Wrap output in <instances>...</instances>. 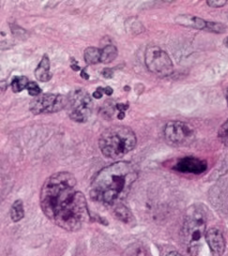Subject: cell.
I'll return each mask as SVG.
<instances>
[{
    "label": "cell",
    "mask_w": 228,
    "mask_h": 256,
    "mask_svg": "<svg viewBox=\"0 0 228 256\" xmlns=\"http://www.w3.org/2000/svg\"><path fill=\"white\" fill-rule=\"evenodd\" d=\"M40 208L54 224L68 232L80 230L90 216L84 194L72 174L60 172L46 180L40 190Z\"/></svg>",
    "instance_id": "cell-1"
},
{
    "label": "cell",
    "mask_w": 228,
    "mask_h": 256,
    "mask_svg": "<svg viewBox=\"0 0 228 256\" xmlns=\"http://www.w3.org/2000/svg\"><path fill=\"white\" fill-rule=\"evenodd\" d=\"M138 176L130 162H116L102 168L93 178L90 190L92 200L104 204H114L128 194Z\"/></svg>",
    "instance_id": "cell-2"
},
{
    "label": "cell",
    "mask_w": 228,
    "mask_h": 256,
    "mask_svg": "<svg viewBox=\"0 0 228 256\" xmlns=\"http://www.w3.org/2000/svg\"><path fill=\"white\" fill-rule=\"evenodd\" d=\"M134 132L127 126L114 125L107 128L100 136V152L109 158H120L136 146Z\"/></svg>",
    "instance_id": "cell-3"
},
{
    "label": "cell",
    "mask_w": 228,
    "mask_h": 256,
    "mask_svg": "<svg viewBox=\"0 0 228 256\" xmlns=\"http://www.w3.org/2000/svg\"><path fill=\"white\" fill-rule=\"evenodd\" d=\"M205 212L199 206H192L187 211L183 222L182 236L187 252L192 256H198L202 240L206 236Z\"/></svg>",
    "instance_id": "cell-4"
},
{
    "label": "cell",
    "mask_w": 228,
    "mask_h": 256,
    "mask_svg": "<svg viewBox=\"0 0 228 256\" xmlns=\"http://www.w3.org/2000/svg\"><path fill=\"white\" fill-rule=\"evenodd\" d=\"M166 143L172 146H187L196 139V130L187 122L169 121L164 130Z\"/></svg>",
    "instance_id": "cell-5"
},
{
    "label": "cell",
    "mask_w": 228,
    "mask_h": 256,
    "mask_svg": "<svg viewBox=\"0 0 228 256\" xmlns=\"http://www.w3.org/2000/svg\"><path fill=\"white\" fill-rule=\"evenodd\" d=\"M93 102L90 95L84 90H76L68 97V116L72 120L83 123L92 114Z\"/></svg>",
    "instance_id": "cell-6"
},
{
    "label": "cell",
    "mask_w": 228,
    "mask_h": 256,
    "mask_svg": "<svg viewBox=\"0 0 228 256\" xmlns=\"http://www.w3.org/2000/svg\"><path fill=\"white\" fill-rule=\"evenodd\" d=\"M144 62L148 70L159 77H168L174 72V65L170 56L158 46H148L146 48Z\"/></svg>",
    "instance_id": "cell-7"
},
{
    "label": "cell",
    "mask_w": 228,
    "mask_h": 256,
    "mask_svg": "<svg viewBox=\"0 0 228 256\" xmlns=\"http://www.w3.org/2000/svg\"><path fill=\"white\" fill-rule=\"evenodd\" d=\"M68 97L60 94H42L30 102V109L34 114H52L67 108Z\"/></svg>",
    "instance_id": "cell-8"
},
{
    "label": "cell",
    "mask_w": 228,
    "mask_h": 256,
    "mask_svg": "<svg viewBox=\"0 0 228 256\" xmlns=\"http://www.w3.org/2000/svg\"><path fill=\"white\" fill-rule=\"evenodd\" d=\"M208 164L206 160L196 157H184L180 158L175 166L174 170L184 174H200L206 171Z\"/></svg>",
    "instance_id": "cell-9"
},
{
    "label": "cell",
    "mask_w": 228,
    "mask_h": 256,
    "mask_svg": "<svg viewBox=\"0 0 228 256\" xmlns=\"http://www.w3.org/2000/svg\"><path fill=\"white\" fill-rule=\"evenodd\" d=\"M205 240L214 256H222L224 254L226 250V240L219 229H208L206 232Z\"/></svg>",
    "instance_id": "cell-10"
},
{
    "label": "cell",
    "mask_w": 228,
    "mask_h": 256,
    "mask_svg": "<svg viewBox=\"0 0 228 256\" xmlns=\"http://www.w3.org/2000/svg\"><path fill=\"white\" fill-rule=\"evenodd\" d=\"M175 22L178 24H180L186 28H192L199 30H206L208 21H206L198 16L182 14V16H176Z\"/></svg>",
    "instance_id": "cell-11"
},
{
    "label": "cell",
    "mask_w": 228,
    "mask_h": 256,
    "mask_svg": "<svg viewBox=\"0 0 228 256\" xmlns=\"http://www.w3.org/2000/svg\"><path fill=\"white\" fill-rule=\"evenodd\" d=\"M50 60L47 54H44L38 63L37 68L35 70V77L40 82H48L52 78V74L50 70Z\"/></svg>",
    "instance_id": "cell-12"
},
{
    "label": "cell",
    "mask_w": 228,
    "mask_h": 256,
    "mask_svg": "<svg viewBox=\"0 0 228 256\" xmlns=\"http://www.w3.org/2000/svg\"><path fill=\"white\" fill-rule=\"evenodd\" d=\"M100 56H102V49H99L97 47H88L84 50V61L88 65L98 64L100 62Z\"/></svg>",
    "instance_id": "cell-13"
},
{
    "label": "cell",
    "mask_w": 228,
    "mask_h": 256,
    "mask_svg": "<svg viewBox=\"0 0 228 256\" xmlns=\"http://www.w3.org/2000/svg\"><path fill=\"white\" fill-rule=\"evenodd\" d=\"M118 56V49L116 47L112 44H109L102 49V56H100V62L107 64L116 60Z\"/></svg>",
    "instance_id": "cell-14"
},
{
    "label": "cell",
    "mask_w": 228,
    "mask_h": 256,
    "mask_svg": "<svg viewBox=\"0 0 228 256\" xmlns=\"http://www.w3.org/2000/svg\"><path fill=\"white\" fill-rule=\"evenodd\" d=\"M24 216V204L22 200H16L12 204L10 208V218L12 222H20Z\"/></svg>",
    "instance_id": "cell-15"
},
{
    "label": "cell",
    "mask_w": 228,
    "mask_h": 256,
    "mask_svg": "<svg viewBox=\"0 0 228 256\" xmlns=\"http://www.w3.org/2000/svg\"><path fill=\"white\" fill-rule=\"evenodd\" d=\"M123 256H146V252L142 243L136 242L125 250Z\"/></svg>",
    "instance_id": "cell-16"
},
{
    "label": "cell",
    "mask_w": 228,
    "mask_h": 256,
    "mask_svg": "<svg viewBox=\"0 0 228 256\" xmlns=\"http://www.w3.org/2000/svg\"><path fill=\"white\" fill-rule=\"evenodd\" d=\"M12 90L14 93H18L26 88L28 84V79L26 76H14L12 80Z\"/></svg>",
    "instance_id": "cell-17"
},
{
    "label": "cell",
    "mask_w": 228,
    "mask_h": 256,
    "mask_svg": "<svg viewBox=\"0 0 228 256\" xmlns=\"http://www.w3.org/2000/svg\"><path fill=\"white\" fill-rule=\"evenodd\" d=\"M114 210H116V217L120 218V220H122V222H129L132 220V214H130L129 210L125 206L120 204V206H118Z\"/></svg>",
    "instance_id": "cell-18"
},
{
    "label": "cell",
    "mask_w": 228,
    "mask_h": 256,
    "mask_svg": "<svg viewBox=\"0 0 228 256\" xmlns=\"http://www.w3.org/2000/svg\"><path fill=\"white\" fill-rule=\"evenodd\" d=\"M218 137L220 142L228 148V120L219 128Z\"/></svg>",
    "instance_id": "cell-19"
},
{
    "label": "cell",
    "mask_w": 228,
    "mask_h": 256,
    "mask_svg": "<svg viewBox=\"0 0 228 256\" xmlns=\"http://www.w3.org/2000/svg\"><path fill=\"white\" fill-rule=\"evenodd\" d=\"M226 30V26L222 24L215 23V22H208V28L206 30L215 33H222Z\"/></svg>",
    "instance_id": "cell-20"
},
{
    "label": "cell",
    "mask_w": 228,
    "mask_h": 256,
    "mask_svg": "<svg viewBox=\"0 0 228 256\" xmlns=\"http://www.w3.org/2000/svg\"><path fill=\"white\" fill-rule=\"evenodd\" d=\"M26 90L28 91V94L32 97H38L42 95V88L38 86V84L30 82L28 84Z\"/></svg>",
    "instance_id": "cell-21"
},
{
    "label": "cell",
    "mask_w": 228,
    "mask_h": 256,
    "mask_svg": "<svg viewBox=\"0 0 228 256\" xmlns=\"http://www.w3.org/2000/svg\"><path fill=\"white\" fill-rule=\"evenodd\" d=\"M226 3H228V1H226V0H208V1H206V4L212 8H220V7H224Z\"/></svg>",
    "instance_id": "cell-22"
},
{
    "label": "cell",
    "mask_w": 228,
    "mask_h": 256,
    "mask_svg": "<svg viewBox=\"0 0 228 256\" xmlns=\"http://www.w3.org/2000/svg\"><path fill=\"white\" fill-rule=\"evenodd\" d=\"M102 76H104L106 78H112L114 76V72L112 68H104L102 70Z\"/></svg>",
    "instance_id": "cell-23"
},
{
    "label": "cell",
    "mask_w": 228,
    "mask_h": 256,
    "mask_svg": "<svg viewBox=\"0 0 228 256\" xmlns=\"http://www.w3.org/2000/svg\"><path fill=\"white\" fill-rule=\"evenodd\" d=\"M102 94H104V88H98L97 90L94 92L93 97L95 98H100L102 97Z\"/></svg>",
    "instance_id": "cell-24"
},
{
    "label": "cell",
    "mask_w": 228,
    "mask_h": 256,
    "mask_svg": "<svg viewBox=\"0 0 228 256\" xmlns=\"http://www.w3.org/2000/svg\"><path fill=\"white\" fill-rule=\"evenodd\" d=\"M113 91H114L113 90V88H110V86H106V88H104V93H106L108 96L112 95V94H113Z\"/></svg>",
    "instance_id": "cell-25"
},
{
    "label": "cell",
    "mask_w": 228,
    "mask_h": 256,
    "mask_svg": "<svg viewBox=\"0 0 228 256\" xmlns=\"http://www.w3.org/2000/svg\"><path fill=\"white\" fill-rule=\"evenodd\" d=\"M166 256H182L180 254H178V252H169L168 254H166Z\"/></svg>",
    "instance_id": "cell-26"
},
{
    "label": "cell",
    "mask_w": 228,
    "mask_h": 256,
    "mask_svg": "<svg viewBox=\"0 0 228 256\" xmlns=\"http://www.w3.org/2000/svg\"><path fill=\"white\" fill-rule=\"evenodd\" d=\"M81 76H82L84 79H88V78H90L88 74H86V70H83L81 72Z\"/></svg>",
    "instance_id": "cell-27"
},
{
    "label": "cell",
    "mask_w": 228,
    "mask_h": 256,
    "mask_svg": "<svg viewBox=\"0 0 228 256\" xmlns=\"http://www.w3.org/2000/svg\"><path fill=\"white\" fill-rule=\"evenodd\" d=\"M72 68H74V70H80V68L78 66H76V65H72Z\"/></svg>",
    "instance_id": "cell-28"
},
{
    "label": "cell",
    "mask_w": 228,
    "mask_h": 256,
    "mask_svg": "<svg viewBox=\"0 0 228 256\" xmlns=\"http://www.w3.org/2000/svg\"><path fill=\"white\" fill-rule=\"evenodd\" d=\"M224 46H226V48H228V37L224 40Z\"/></svg>",
    "instance_id": "cell-29"
},
{
    "label": "cell",
    "mask_w": 228,
    "mask_h": 256,
    "mask_svg": "<svg viewBox=\"0 0 228 256\" xmlns=\"http://www.w3.org/2000/svg\"><path fill=\"white\" fill-rule=\"evenodd\" d=\"M226 102H228V88L226 90Z\"/></svg>",
    "instance_id": "cell-30"
}]
</instances>
